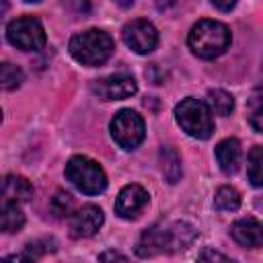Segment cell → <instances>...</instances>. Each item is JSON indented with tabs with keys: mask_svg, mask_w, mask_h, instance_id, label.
Masks as SVG:
<instances>
[{
	"mask_svg": "<svg viewBox=\"0 0 263 263\" xmlns=\"http://www.w3.org/2000/svg\"><path fill=\"white\" fill-rule=\"evenodd\" d=\"M197 236L195 226L183 220L175 222H158L146 228L136 245V253L140 257H152L158 253H175L187 249Z\"/></svg>",
	"mask_w": 263,
	"mask_h": 263,
	"instance_id": "1",
	"label": "cell"
},
{
	"mask_svg": "<svg viewBox=\"0 0 263 263\" xmlns=\"http://www.w3.org/2000/svg\"><path fill=\"white\" fill-rule=\"evenodd\" d=\"M230 29L214 18H201L197 21L189 35H187V43L189 49L201 58V60H214L218 55H222L228 45H230Z\"/></svg>",
	"mask_w": 263,
	"mask_h": 263,
	"instance_id": "2",
	"label": "cell"
},
{
	"mask_svg": "<svg viewBox=\"0 0 263 263\" xmlns=\"http://www.w3.org/2000/svg\"><path fill=\"white\" fill-rule=\"evenodd\" d=\"M70 55L82 66H101L113 53V39L101 29L76 33L68 43Z\"/></svg>",
	"mask_w": 263,
	"mask_h": 263,
	"instance_id": "3",
	"label": "cell"
},
{
	"mask_svg": "<svg viewBox=\"0 0 263 263\" xmlns=\"http://www.w3.org/2000/svg\"><path fill=\"white\" fill-rule=\"evenodd\" d=\"M175 119L181 125V129L197 140H208L214 134V117L208 103L187 97L175 107Z\"/></svg>",
	"mask_w": 263,
	"mask_h": 263,
	"instance_id": "4",
	"label": "cell"
},
{
	"mask_svg": "<svg viewBox=\"0 0 263 263\" xmlns=\"http://www.w3.org/2000/svg\"><path fill=\"white\" fill-rule=\"evenodd\" d=\"M64 175L78 191H82L86 195H99L107 189V175H105L103 166L84 154L72 156L66 162Z\"/></svg>",
	"mask_w": 263,
	"mask_h": 263,
	"instance_id": "5",
	"label": "cell"
},
{
	"mask_svg": "<svg viewBox=\"0 0 263 263\" xmlns=\"http://www.w3.org/2000/svg\"><path fill=\"white\" fill-rule=\"evenodd\" d=\"M6 39L23 51H39L45 45V29L35 16H18L6 25Z\"/></svg>",
	"mask_w": 263,
	"mask_h": 263,
	"instance_id": "6",
	"label": "cell"
},
{
	"mask_svg": "<svg viewBox=\"0 0 263 263\" xmlns=\"http://www.w3.org/2000/svg\"><path fill=\"white\" fill-rule=\"evenodd\" d=\"M111 136L117 142L119 148L123 150H136L144 136H146V127H144V119L142 115H138L132 109H121L115 113V117L111 119Z\"/></svg>",
	"mask_w": 263,
	"mask_h": 263,
	"instance_id": "7",
	"label": "cell"
},
{
	"mask_svg": "<svg viewBox=\"0 0 263 263\" xmlns=\"http://www.w3.org/2000/svg\"><path fill=\"white\" fill-rule=\"evenodd\" d=\"M90 90L101 101H119V99H127L132 95H136L138 82L132 74L119 72V74H109V76L92 80Z\"/></svg>",
	"mask_w": 263,
	"mask_h": 263,
	"instance_id": "8",
	"label": "cell"
},
{
	"mask_svg": "<svg viewBox=\"0 0 263 263\" xmlns=\"http://www.w3.org/2000/svg\"><path fill=\"white\" fill-rule=\"evenodd\" d=\"M121 39L129 49H134L140 55H146V53L154 51V47L158 45V31L150 21L134 18L123 27Z\"/></svg>",
	"mask_w": 263,
	"mask_h": 263,
	"instance_id": "9",
	"label": "cell"
},
{
	"mask_svg": "<svg viewBox=\"0 0 263 263\" xmlns=\"http://www.w3.org/2000/svg\"><path fill=\"white\" fill-rule=\"evenodd\" d=\"M103 222H105V216H103L101 208H97L92 203L82 205L80 210H76L70 216V234L74 238H88L99 232Z\"/></svg>",
	"mask_w": 263,
	"mask_h": 263,
	"instance_id": "10",
	"label": "cell"
},
{
	"mask_svg": "<svg viewBox=\"0 0 263 263\" xmlns=\"http://www.w3.org/2000/svg\"><path fill=\"white\" fill-rule=\"evenodd\" d=\"M148 191L142 187V185H125L119 193H117V199H115V214L119 218H125V220H132L136 218L146 205H148Z\"/></svg>",
	"mask_w": 263,
	"mask_h": 263,
	"instance_id": "11",
	"label": "cell"
},
{
	"mask_svg": "<svg viewBox=\"0 0 263 263\" xmlns=\"http://www.w3.org/2000/svg\"><path fill=\"white\" fill-rule=\"evenodd\" d=\"M230 236L236 245L245 249H257L263 245V224L257 218H240L232 222L230 226Z\"/></svg>",
	"mask_w": 263,
	"mask_h": 263,
	"instance_id": "12",
	"label": "cell"
},
{
	"mask_svg": "<svg viewBox=\"0 0 263 263\" xmlns=\"http://www.w3.org/2000/svg\"><path fill=\"white\" fill-rule=\"evenodd\" d=\"M240 156H242V150H240V142L236 138H224L222 142H218L216 162L222 168V173H226V175L236 173L238 164H240Z\"/></svg>",
	"mask_w": 263,
	"mask_h": 263,
	"instance_id": "13",
	"label": "cell"
},
{
	"mask_svg": "<svg viewBox=\"0 0 263 263\" xmlns=\"http://www.w3.org/2000/svg\"><path fill=\"white\" fill-rule=\"evenodd\" d=\"M33 199V185L21 175H6L2 183V201H31Z\"/></svg>",
	"mask_w": 263,
	"mask_h": 263,
	"instance_id": "14",
	"label": "cell"
},
{
	"mask_svg": "<svg viewBox=\"0 0 263 263\" xmlns=\"http://www.w3.org/2000/svg\"><path fill=\"white\" fill-rule=\"evenodd\" d=\"M25 226V214L16 201H2L0 228L4 232H18Z\"/></svg>",
	"mask_w": 263,
	"mask_h": 263,
	"instance_id": "15",
	"label": "cell"
},
{
	"mask_svg": "<svg viewBox=\"0 0 263 263\" xmlns=\"http://www.w3.org/2000/svg\"><path fill=\"white\" fill-rule=\"evenodd\" d=\"M160 162H162V175H164V179L171 185H175L181 179V173H183L181 171V156L177 154L175 148L164 146L160 150Z\"/></svg>",
	"mask_w": 263,
	"mask_h": 263,
	"instance_id": "16",
	"label": "cell"
},
{
	"mask_svg": "<svg viewBox=\"0 0 263 263\" xmlns=\"http://www.w3.org/2000/svg\"><path fill=\"white\" fill-rule=\"evenodd\" d=\"M247 177L253 187H263V146H253L247 154Z\"/></svg>",
	"mask_w": 263,
	"mask_h": 263,
	"instance_id": "17",
	"label": "cell"
},
{
	"mask_svg": "<svg viewBox=\"0 0 263 263\" xmlns=\"http://www.w3.org/2000/svg\"><path fill=\"white\" fill-rule=\"evenodd\" d=\"M240 201H242L240 193L230 185L220 187L216 191V195H214V208L218 212H234V210L240 208Z\"/></svg>",
	"mask_w": 263,
	"mask_h": 263,
	"instance_id": "18",
	"label": "cell"
},
{
	"mask_svg": "<svg viewBox=\"0 0 263 263\" xmlns=\"http://www.w3.org/2000/svg\"><path fill=\"white\" fill-rule=\"evenodd\" d=\"M208 105L218 115H230L234 109V97L222 88H212L208 92Z\"/></svg>",
	"mask_w": 263,
	"mask_h": 263,
	"instance_id": "19",
	"label": "cell"
},
{
	"mask_svg": "<svg viewBox=\"0 0 263 263\" xmlns=\"http://www.w3.org/2000/svg\"><path fill=\"white\" fill-rule=\"evenodd\" d=\"M0 80H2V88L4 90H16L23 80H25V74L18 66L10 64V62H4L2 68H0Z\"/></svg>",
	"mask_w": 263,
	"mask_h": 263,
	"instance_id": "20",
	"label": "cell"
},
{
	"mask_svg": "<svg viewBox=\"0 0 263 263\" xmlns=\"http://www.w3.org/2000/svg\"><path fill=\"white\" fill-rule=\"evenodd\" d=\"M53 216L58 218H66V216H72V208H74V197L68 193V191H62L58 189L55 195L51 197V203H49Z\"/></svg>",
	"mask_w": 263,
	"mask_h": 263,
	"instance_id": "21",
	"label": "cell"
},
{
	"mask_svg": "<svg viewBox=\"0 0 263 263\" xmlns=\"http://www.w3.org/2000/svg\"><path fill=\"white\" fill-rule=\"evenodd\" d=\"M55 251V240L53 238H41V240H33L25 247V259L27 261H35L39 259L41 255H47V253H53Z\"/></svg>",
	"mask_w": 263,
	"mask_h": 263,
	"instance_id": "22",
	"label": "cell"
},
{
	"mask_svg": "<svg viewBox=\"0 0 263 263\" xmlns=\"http://www.w3.org/2000/svg\"><path fill=\"white\" fill-rule=\"evenodd\" d=\"M249 123H251V127H253L255 132L263 134V105L253 111V115L249 117Z\"/></svg>",
	"mask_w": 263,
	"mask_h": 263,
	"instance_id": "23",
	"label": "cell"
},
{
	"mask_svg": "<svg viewBox=\"0 0 263 263\" xmlns=\"http://www.w3.org/2000/svg\"><path fill=\"white\" fill-rule=\"evenodd\" d=\"M197 259H201V261H205V259H218V261H228V257L226 255H222V253H216V251H210V249H205L203 253H199V257Z\"/></svg>",
	"mask_w": 263,
	"mask_h": 263,
	"instance_id": "24",
	"label": "cell"
},
{
	"mask_svg": "<svg viewBox=\"0 0 263 263\" xmlns=\"http://www.w3.org/2000/svg\"><path fill=\"white\" fill-rule=\"evenodd\" d=\"M218 10H222V12H228V10H232L234 6H236V0H210Z\"/></svg>",
	"mask_w": 263,
	"mask_h": 263,
	"instance_id": "25",
	"label": "cell"
},
{
	"mask_svg": "<svg viewBox=\"0 0 263 263\" xmlns=\"http://www.w3.org/2000/svg\"><path fill=\"white\" fill-rule=\"evenodd\" d=\"M99 259H101V261H107V259H119V261H125L127 257H125L123 253H117V251H105V253L99 255Z\"/></svg>",
	"mask_w": 263,
	"mask_h": 263,
	"instance_id": "26",
	"label": "cell"
},
{
	"mask_svg": "<svg viewBox=\"0 0 263 263\" xmlns=\"http://www.w3.org/2000/svg\"><path fill=\"white\" fill-rule=\"evenodd\" d=\"M175 2H177V0H156V6H158V10H166V8H171Z\"/></svg>",
	"mask_w": 263,
	"mask_h": 263,
	"instance_id": "27",
	"label": "cell"
},
{
	"mask_svg": "<svg viewBox=\"0 0 263 263\" xmlns=\"http://www.w3.org/2000/svg\"><path fill=\"white\" fill-rule=\"evenodd\" d=\"M115 2H117V4L121 6V8H127V6H132V4L136 2V0H115Z\"/></svg>",
	"mask_w": 263,
	"mask_h": 263,
	"instance_id": "28",
	"label": "cell"
},
{
	"mask_svg": "<svg viewBox=\"0 0 263 263\" xmlns=\"http://www.w3.org/2000/svg\"><path fill=\"white\" fill-rule=\"evenodd\" d=\"M25 2H39V0H25Z\"/></svg>",
	"mask_w": 263,
	"mask_h": 263,
	"instance_id": "29",
	"label": "cell"
}]
</instances>
